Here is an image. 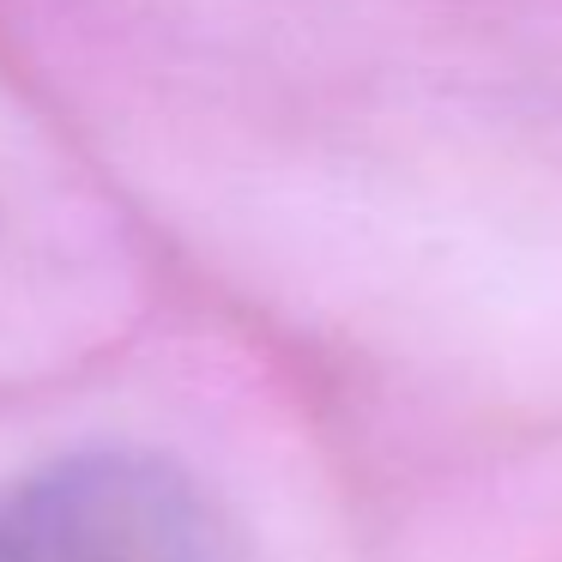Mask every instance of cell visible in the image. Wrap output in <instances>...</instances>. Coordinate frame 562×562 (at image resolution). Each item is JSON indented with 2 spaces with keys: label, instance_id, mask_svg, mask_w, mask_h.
I'll return each instance as SVG.
<instances>
[{
  "label": "cell",
  "instance_id": "cell-1",
  "mask_svg": "<svg viewBox=\"0 0 562 562\" xmlns=\"http://www.w3.org/2000/svg\"><path fill=\"white\" fill-rule=\"evenodd\" d=\"M0 562H224V550L176 460L79 448L0 490Z\"/></svg>",
  "mask_w": 562,
  "mask_h": 562
}]
</instances>
